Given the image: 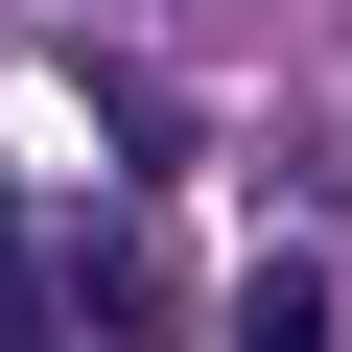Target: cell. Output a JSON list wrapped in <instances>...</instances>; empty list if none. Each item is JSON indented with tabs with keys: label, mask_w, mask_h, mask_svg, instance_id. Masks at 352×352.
<instances>
[{
	"label": "cell",
	"mask_w": 352,
	"mask_h": 352,
	"mask_svg": "<svg viewBox=\"0 0 352 352\" xmlns=\"http://www.w3.org/2000/svg\"><path fill=\"white\" fill-rule=\"evenodd\" d=\"M235 352H352V329H329V282H305V258H282V282H258V305H235Z\"/></svg>",
	"instance_id": "6da1fadb"
}]
</instances>
